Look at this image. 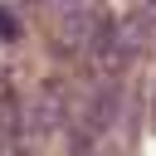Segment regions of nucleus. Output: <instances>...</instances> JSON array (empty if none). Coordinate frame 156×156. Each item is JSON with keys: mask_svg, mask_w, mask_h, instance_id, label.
Wrapping results in <instances>:
<instances>
[{"mask_svg": "<svg viewBox=\"0 0 156 156\" xmlns=\"http://www.w3.org/2000/svg\"><path fill=\"white\" fill-rule=\"evenodd\" d=\"M5 102H15V88H10V73L0 68V107H5Z\"/></svg>", "mask_w": 156, "mask_h": 156, "instance_id": "f257e3e1", "label": "nucleus"}]
</instances>
